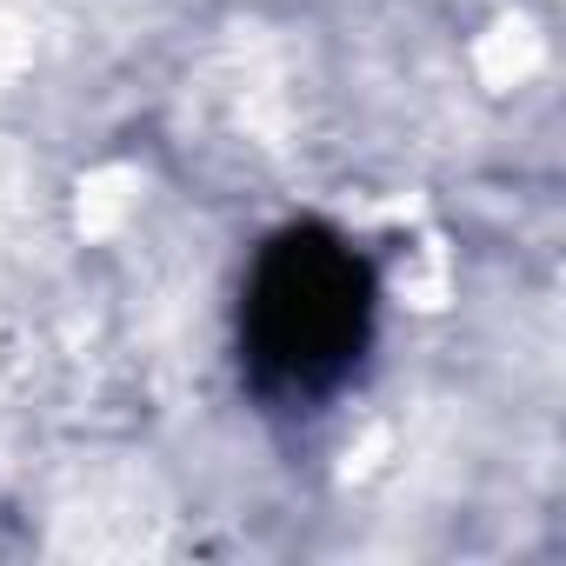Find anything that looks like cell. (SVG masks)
Segmentation results:
<instances>
[{"instance_id": "cell-1", "label": "cell", "mask_w": 566, "mask_h": 566, "mask_svg": "<svg viewBox=\"0 0 566 566\" xmlns=\"http://www.w3.org/2000/svg\"><path fill=\"white\" fill-rule=\"evenodd\" d=\"M374 334V273L327 227H287L247 280L240 360L266 400H327Z\"/></svg>"}]
</instances>
